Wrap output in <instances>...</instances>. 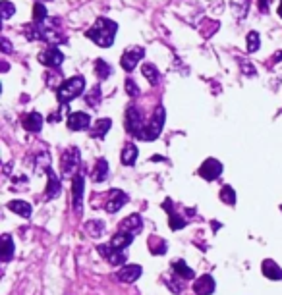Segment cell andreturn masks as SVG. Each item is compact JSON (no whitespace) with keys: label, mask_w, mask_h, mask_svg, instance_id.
<instances>
[{"label":"cell","mask_w":282,"mask_h":295,"mask_svg":"<svg viewBox=\"0 0 282 295\" xmlns=\"http://www.w3.org/2000/svg\"><path fill=\"white\" fill-rule=\"evenodd\" d=\"M116 31H118L116 21H112V19L108 18H99L93 23V27L87 31V39H91L99 47L107 48V47H112Z\"/></svg>","instance_id":"obj_1"},{"label":"cell","mask_w":282,"mask_h":295,"mask_svg":"<svg viewBox=\"0 0 282 295\" xmlns=\"http://www.w3.org/2000/svg\"><path fill=\"white\" fill-rule=\"evenodd\" d=\"M83 89H85V77L76 76L58 87L56 96H58V101L62 103V105H68V103H72L76 96H79L81 93H83Z\"/></svg>","instance_id":"obj_2"},{"label":"cell","mask_w":282,"mask_h":295,"mask_svg":"<svg viewBox=\"0 0 282 295\" xmlns=\"http://www.w3.org/2000/svg\"><path fill=\"white\" fill-rule=\"evenodd\" d=\"M165 118H166L165 108L159 106V108H156V114L153 116V120H151L149 124H145L143 132L139 134V139H143V141H153V139H156V137L161 135L163 125H165Z\"/></svg>","instance_id":"obj_3"},{"label":"cell","mask_w":282,"mask_h":295,"mask_svg":"<svg viewBox=\"0 0 282 295\" xmlns=\"http://www.w3.org/2000/svg\"><path fill=\"white\" fill-rule=\"evenodd\" d=\"M143 127H145V124H143V116H141V112H139V108H137L136 105H130L126 110V129L130 135H136V137H139V134L143 132Z\"/></svg>","instance_id":"obj_4"},{"label":"cell","mask_w":282,"mask_h":295,"mask_svg":"<svg viewBox=\"0 0 282 295\" xmlns=\"http://www.w3.org/2000/svg\"><path fill=\"white\" fill-rule=\"evenodd\" d=\"M97 249H99V253L103 255V258H107L112 267H120V265H124V263H126L128 255L124 253V249L112 247L110 243H108V245H99Z\"/></svg>","instance_id":"obj_5"},{"label":"cell","mask_w":282,"mask_h":295,"mask_svg":"<svg viewBox=\"0 0 282 295\" xmlns=\"http://www.w3.org/2000/svg\"><path fill=\"white\" fill-rule=\"evenodd\" d=\"M143 56H145V48L132 47L128 52L122 54V58H120V64H122V68H124L126 72H134L136 66L139 64V60H141Z\"/></svg>","instance_id":"obj_6"},{"label":"cell","mask_w":282,"mask_h":295,"mask_svg":"<svg viewBox=\"0 0 282 295\" xmlns=\"http://www.w3.org/2000/svg\"><path fill=\"white\" fill-rule=\"evenodd\" d=\"M221 174H223V164L216 160V158H207V160L203 162V166L199 168V176L207 181L216 180Z\"/></svg>","instance_id":"obj_7"},{"label":"cell","mask_w":282,"mask_h":295,"mask_svg":"<svg viewBox=\"0 0 282 295\" xmlns=\"http://www.w3.org/2000/svg\"><path fill=\"white\" fill-rule=\"evenodd\" d=\"M39 62L41 64H45V66L49 68H58L62 62H64V54L60 52L56 47H50L47 50H43L39 54Z\"/></svg>","instance_id":"obj_8"},{"label":"cell","mask_w":282,"mask_h":295,"mask_svg":"<svg viewBox=\"0 0 282 295\" xmlns=\"http://www.w3.org/2000/svg\"><path fill=\"white\" fill-rule=\"evenodd\" d=\"M72 201H74V212L81 216V205H83V176H76L72 183Z\"/></svg>","instance_id":"obj_9"},{"label":"cell","mask_w":282,"mask_h":295,"mask_svg":"<svg viewBox=\"0 0 282 295\" xmlns=\"http://www.w3.org/2000/svg\"><path fill=\"white\" fill-rule=\"evenodd\" d=\"M126 203H128V195L124 193V191L112 189L110 191V195H108L107 205H105V210L110 212V214H114V212H118V210L122 209Z\"/></svg>","instance_id":"obj_10"},{"label":"cell","mask_w":282,"mask_h":295,"mask_svg":"<svg viewBox=\"0 0 282 295\" xmlns=\"http://www.w3.org/2000/svg\"><path fill=\"white\" fill-rule=\"evenodd\" d=\"M78 164H79V151L78 149H68V151L62 154V160H60L62 174H72V172L78 168Z\"/></svg>","instance_id":"obj_11"},{"label":"cell","mask_w":282,"mask_h":295,"mask_svg":"<svg viewBox=\"0 0 282 295\" xmlns=\"http://www.w3.org/2000/svg\"><path fill=\"white\" fill-rule=\"evenodd\" d=\"M141 267L139 265H128V267H122L118 270L116 278L120 282H124V284H134L137 278L141 276Z\"/></svg>","instance_id":"obj_12"},{"label":"cell","mask_w":282,"mask_h":295,"mask_svg":"<svg viewBox=\"0 0 282 295\" xmlns=\"http://www.w3.org/2000/svg\"><path fill=\"white\" fill-rule=\"evenodd\" d=\"M91 124V118L85 112H72L68 116V127L72 132H81Z\"/></svg>","instance_id":"obj_13"},{"label":"cell","mask_w":282,"mask_h":295,"mask_svg":"<svg viewBox=\"0 0 282 295\" xmlns=\"http://www.w3.org/2000/svg\"><path fill=\"white\" fill-rule=\"evenodd\" d=\"M163 207H165V210L168 212V216H170V222H168V226H170L172 230H182V228H184V226H185V220L182 218V216H180V214H178V212L174 210V205H172V201L166 199Z\"/></svg>","instance_id":"obj_14"},{"label":"cell","mask_w":282,"mask_h":295,"mask_svg":"<svg viewBox=\"0 0 282 295\" xmlns=\"http://www.w3.org/2000/svg\"><path fill=\"white\" fill-rule=\"evenodd\" d=\"M214 280H213V276H209V274H205V276H201L197 282H195V286H194V289H195V293L197 295H211L214 291Z\"/></svg>","instance_id":"obj_15"},{"label":"cell","mask_w":282,"mask_h":295,"mask_svg":"<svg viewBox=\"0 0 282 295\" xmlns=\"http://www.w3.org/2000/svg\"><path fill=\"white\" fill-rule=\"evenodd\" d=\"M120 230H126V232H130V234L136 236V234H139V232L143 230V220H141L139 214H130L126 220H122Z\"/></svg>","instance_id":"obj_16"},{"label":"cell","mask_w":282,"mask_h":295,"mask_svg":"<svg viewBox=\"0 0 282 295\" xmlns=\"http://www.w3.org/2000/svg\"><path fill=\"white\" fill-rule=\"evenodd\" d=\"M23 127H25L27 132H33V134L41 132V127H43V116H41L39 112H29V114H25V118H23Z\"/></svg>","instance_id":"obj_17"},{"label":"cell","mask_w":282,"mask_h":295,"mask_svg":"<svg viewBox=\"0 0 282 295\" xmlns=\"http://www.w3.org/2000/svg\"><path fill=\"white\" fill-rule=\"evenodd\" d=\"M261 270H263V274L269 278V280H282V268L278 267L274 260H271V258L263 260Z\"/></svg>","instance_id":"obj_18"},{"label":"cell","mask_w":282,"mask_h":295,"mask_svg":"<svg viewBox=\"0 0 282 295\" xmlns=\"http://www.w3.org/2000/svg\"><path fill=\"white\" fill-rule=\"evenodd\" d=\"M132 241H134V234H130L126 230H120L116 236L110 239V245L116 249H126Z\"/></svg>","instance_id":"obj_19"},{"label":"cell","mask_w":282,"mask_h":295,"mask_svg":"<svg viewBox=\"0 0 282 295\" xmlns=\"http://www.w3.org/2000/svg\"><path fill=\"white\" fill-rule=\"evenodd\" d=\"M172 268H174V274L178 278H182V280H192V278L195 276L194 270L185 265V260H182V258H178V260H174L172 263Z\"/></svg>","instance_id":"obj_20"},{"label":"cell","mask_w":282,"mask_h":295,"mask_svg":"<svg viewBox=\"0 0 282 295\" xmlns=\"http://www.w3.org/2000/svg\"><path fill=\"white\" fill-rule=\"evenodd\" d=\"M62 191V183H60L58 176H54L49 170V185H47V199H56Z\"/></svg>","instance_id":"obj_21"},{"label":"cell","mask_w":282,"mask_h":295,"mask_svg":"<svg viewBox=\"0 0 282 295\" xmlns=\"http://www.w3.org/2000/svg\"><path fill=\"white\" fill-rule=\"evenodd\" d=\"M8 209H10L12 212H16V214H20V216H23V218H29L31 212H33L31 205L29 203H25V201H12L10 205H8Z\"/></svg>","instance_id":"obj_22"},{"label":"cell","mask_w":282,"mask_h":295,"mask_svg":"<svg viewBox=\"0 0 282 295\" xmlns=\"http://www.w3.org/2000/svg\"><path fill=\"white\" fill-rule=\"evenodd\" d=\"M122 164H126V166H134V162L137 160V147L134 143H128L124 145V149H122Z\"/></svg>","instance_id":"obj_23"},{"label":"cell","mask_w":282,"mask_h":295,"mask_svg":"<svg viewBox=\"0 0 282 295\" xmlns=\"http://www.w3.org/2000/svg\"><path fill=\"white\" fill-rule=\"evenodd\" d=\"M108 162L105 158H99L97 160V166H95V172H93V180L95 181H105L108 178Z\"/></svg>","instance_id":"obj_24"},{"label":"cell","mask_w":282,"mask_h":295,"mask_svg":"<svg viewBox=\"0 0 282 295\" xmlns=\"http://www.w3.org/2000/svg\"><path fill=\"white\" fill-rule=\"evenodd\" d=\"M112 127V120L110 118H101L95 122V129H93V137H105L108 134V129Z\"/></svg>","instance_id":"obj_25"},{"label":"cell","mask_w":282,"mask_h":295,"mask_svg":"<svg viewBox=\"0 0 282 295\" xmlns=\"http://www.w3.org/2000/svg\"><path fill=\"white\" fill-rule=\"evenodd\" d=\"M2 243H4V251H2V260L4 263H8L12 257H14V251H16V247H14V241H12L10 236H4L2 238Z\"/></svg>","instance_id":"obj_26"},{"label":"cell","mask_w":282,"mask_h":295,"mask_svg":"<svg viewBox=\"0 0 282 295\" xmlns=\"http://www.w3.org/2000/svg\"><path fill=\"white\" fill-rule=\"evenodd\" d=\"M141 72H143V76L155 85V83H159V79H161V74H159V70H156L153 64H145V66L141 68Z\"/></svg>","instance_id":"obj_27"},{"label":"cell","mask_w":282,"mask_h":295,"mask_svg":"<svg viewBox=\"0 0 282 295\" xmlns=\"http://www.w3.org/2000/svg\"><path fill=\"white\" fill-rule=\"evenodd\" d=\"M245 43H247V52H257V48H259V45H261L259 33H257V31H249V33H247V39H245Z\"/></svg>","instance_id":"obj_28"},{"label":"cell","mask_w":282,"mask_h":295,"mask_svg":"<svg viewBox=\"0 0 282 295\" xmlns=\"http://www.w3.org/2000/svg\"><path fill=\"white\" fill-rule=\"evenodd\" d=\"M95 70H97V76L101 77V79H107V77L112 74V68H110V64H107V62H105V60H101V58L95 62Z\"/></svg>","instance_id":"obj_29"},{"label":"cell","mask_w":282,"mask_h":295,"mask_svg":"<svg viewBox=\"0 0 282 295\" xmlns=\"http://www.w3.org/2000/svg\"><path fill=\"white\" fill-rule=\"evenodd\" d=\"M218 197H221V201L226 203V205H234V203H236V193H234V189L230 185H224L223 189H221V193H218Z\"/></svg>","instance_id":"obj_30"},{"label":"cell","mask_w":282,"mask_h":295,"mask_svg":"<svg viewBox=\"0 0 282 295\" xmlns=\"http://www.w3.org/2000/svg\"><path fill=\"white\" fill-rule=\"evenodd\" d=\"M33 19H35V21H43V19H47V6H43V4H35Z\"/></svg>","instance_id":"obj_31"},{"label":"cell","mask_w":282,"mask_h":295,"mask_svg":"<svg viewBox=\"0 0 282 295\" xmlns=\"http://www.w3.org/2000/svg\"><path fill=\"white\" fill-rule=\"evenodd\" d=\"M103 222L101 220H93V224H87V232L89 234H93V238H97V236H101V232H103Z\"/></svg>","instance_id":"obj_32"},{"label":"cell","mask_w":282,"mask_h":295,"mask_svg":"<svg viewBox=\"0 0 282 295\" xmlns=\"http://www.w3.org/2000/svg\"><path fill=\"white\" fill-rule=\"evenodd\" d=\"M0 6H2V18L4 19H8L12 14L16 12V6H14L12 2H8V0H2V4H0Z\"/></svg>","instance_id":"obj_33"},{"label":"cell","mask_w":282,"mask_h":295,"mask_svg":"<svg viewBox=\"0 0 282 295\" xmlns=\"http://www.w3.org/2000/svg\"><path fill=\"white\" fill-rule=\"evenodd\" d=\"M126 93L130 96H137V95H139V87L136 85V81H134V79H128V81H126Z\"/></svg>","instance_id":"obj_34"},{"label":"cell","mask_w":282,"mask_h":295,"mask_svg":"<svg viewBox=\"0 0 282 295\" xmlns=\"http://www.w3.org/2000/svg\"><path fill=\"white\" fill-rule=\"evenodd\" d=\"M99 93H101V89L99 87H95V93L91 91L87 95V105H91V106H97L99 105Z\"/></svg>","instance_id":"obj_35"},{"label":"cell","mask_w":282,"mask_h":295,"mask_svg":"<svg viewBox=\"0 0 282 295\" xmlns=\"http://www.w3.org/2000/svg\"><path fill=\"white\" fill-rule=\"evenodd\" d=\"M269 4H271V0H259V10H261L263 14L269 12Z\"/></svg>","instance_id":"obj_36"},{"label":"cell","mask_w":282,"mask_h":295,"mask_svg":"<svg viewBox=\"0 0 282 295\" xmlns=\"http://www.w3.org/2000/svg\"><path fill=\"white\" fill-rule=\"evenodd\" d=\"M2 48H4V52H10V43H8V39H2Z\"/></svg>","instance_id":"obj_37"},{"label":"cell","mask_w":282,"mask_h":295,"mask_svg":"<svg viewBox=\"0 0 282 295\" xmlns=\"http://www.w3.org/2000/svg\"><path fill=\"white\" fill-rule=\"evenodd\" d=\"M278 16L282 18V0H280V6H278Z\"/></svg>","instance_id":"obj_38"}]
</instances>
